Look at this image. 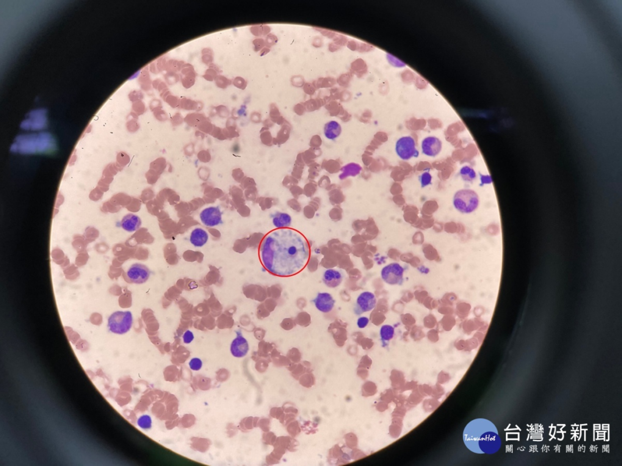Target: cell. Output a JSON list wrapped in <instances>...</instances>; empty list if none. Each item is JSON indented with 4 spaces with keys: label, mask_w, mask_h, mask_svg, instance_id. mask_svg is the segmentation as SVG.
<instances>
[{
    "label": "cell",
    "mask_w": 622,
    "mask_h": 466,
    "mask_svg": "<svg viewBox=\"0 0 622 466\" xmlns=\"http://www.w3.org/2000/svg\"><path fill=\"white\" fill-rule=\"evenodd\" d=\"M151 275L150 269L145 265L135 263L132 264L126 272V277L131 283H144L149 280Z\"/></svg>",
    "instance_id": "8"
},
{
    "label": "cell",
    "mask_w": 622,
    "mask_h": 466,
    "mask_svg": "<svg viewBox=\"0 0 622 466\" xmlns=\"http://www.w3.org/2000/svg\"><path fill=\"white\" fill-rule=\"evenodd\" d=\"M422 187H425L432 184V176L430 173L424 172L419 178Z\"/></svg>",
    "instance_id": "22"
},
{
    "label": "cell",
    "mask_w": 622,
    "mask_h": 466,
    "mask_svg": "<svg viewBox=\"0 0 622 466\" xmlns=\"http://www.w3.org/2000/svg\"><path fill=\"white\" fill-rule=\"evenodd\" d=\"M457 210L463 214H471L476 211L480 205V197L474 190L462 189L455 193L453 200Z\"/></svg>",
    "instance_id": "3"
},
{
    "label": "cell",
    "mask_w": 622,
    "mask_h": 466,
    "mask_svg": "<svg viewBox=\"0 0 622 466\" xmlns=\"http://www.w3.org/2000/svg\"><path fill=\"white\" fill-rule=\"evenodd\" d=\"M202 223L206 227H214L223 223V214L219 206L204 208L200 214Z\"/></svg>",
    "instance_id": "9"
},
{
    "label": "cell",
    "mask_w": 622,
    "mask_h": 466,
    "mask_svg": "<svg viewBox=\"0 0 622 466\" xmlns=\"http://www.w3.org/2000/svg\"><path fill=\"white\" fill-rule=\"evenodd\" d=\"M481 181L482 182V184L492 183L491 177L489 176L481 175Z\"/></svg>",
    "instance_id": "26"
},
{
    "label": "cell",
    "mask_w": 622,
    "mask_h": 466,
    "mask_svg": "<svg viewBox=\"0 0 622 466\" xmlns=\"http://www.w3.org/2000/svg\"><path fill=\"white\" fill-rule=\"evenodd\" d=\"M362 170L361 167L356 164H351L347 165L346 167L342 168V172H344L340 176V178L344 179L348 177V176H356L361 173Z\"/></svg>",
    "instance_id": "18"
},
{
    "label": "cell",
    "mask_w": 622,
    "mask_h": 466,
    "mask_svg": "<svg viewBox=\"0 0 622 466\" xmlns=\"http://www.w3.org/2000/svg\"><path fill=\"white\" fill-rule=\"evenodd\" d=\"M182 339H183L184 344H189L194 340V334L190 330H187L184 333L183 336H182Z\"/></svg>",
    "instance_id": "24"
},
{
    "label": "cell",
    "mask_w": 622,
    "mask_h": 466,
    "mask_svg": "<svg viewBox=\"0 0 622 466\" xmlns=\"http://www.w3.org/2000/svg\"><path fill=\"white\" fill-rule=\"evenodd\" d=\"M422 151L424 155L436 157L441 153L442 148L441 140L438 137L430 136L425 138L422 142Z\"/></svg>",
    "instance_id": "10"
},
{
    "label": "cell",
    "mask_w": 622,
    "mask_h": 466,
    "mask_svg": "<svg viewBox=\"0 0 622 466\" xmlns=\"http://www.w3.org/2000/svg\"><path fill=\"white\" fill-rule=\"evenodd\" d=\"M342 132V127L336 121H331L326 124L324 127V134L329 140H335L340 136Z\"/></svg>",
    "instance_id": "16"
},
{
    "label": "cell",
    "mask_w": 622,
    "mask_h": 466,
    "mask_svg": "<svg viewBox=\"0 0 622 466\" xmlns=\"http://www.w3.org/2000/svg\"><path fill=\"white\" fill-rule=\"evenodd\" d=\"M344 280V275L339 270L328 269L323 274L322 281L326 286L331 288H335L339 286Z\"/></svg>",
    "instance_id": "13"
},
{
    "label": "cell",
    "mask_w": 622,
    "mask_h": 466,
    "mask_svg": "<svg viewBox=\"0 0 622 466\" xmlns=\"http://www.w3.org/2000/svg\"><path fill=\"white\" fill-rule=\"evenodd\" d=\"M395 150L397 156L403 161H408L419 155L418 151L416 147L415 140L411 136L400 138L396 143Z\"/></svg>",
    "instance_id": "5"
},
{
    "label": "cell",
    "mask_w": 622,
    "mask_h": 466,
    "mask_svg": "<svg viewBox=\"0 0 622 466\" xmlns=\"http://www.w3.org/2000/svg\"><path fill=\"white\" fill-rule=\"evenodd\" d=\"M189 367L190 369L193 371H200L202 367H203V362L198 358H193L190 361Z\"/></svg>",
    "instance_id": "23"
},
{
    "label": "cell",
    "mask_w": 622,
    "mask_h": 466,
    "mask_svg": "<svg viewBox=\"0 0 622 466\" xmlns=\"http://www.w3.org/2000/svg\"><path fill=\"white\" fill-rule=\"evenodd\" d=\"M369 322L370 320L367 317H361V318L358 319L357 324H358V327L360 328V329H364L369 324Z\"/></svg>",
    "instance_id": "25"
},
{
    "label": "cell",
    "mask_w": 622,
    "mask_h": 466,
    "mask_svg": "<svg viewBox=\"0 0 622 466\" xmlns=\"http://www.w3.org/2000/svg\"><path fill=\"white\" fill-rule=\"evenodd\" d=\"M209 236L205 230L201 228H196L191 232L190 242L193 246L201 248L208 242Z\"/></svg>",
    "instance_id": "14"
},
{
    "label": "cell",
    "mask_w": 622,
    "mask_h": 466,
    "mask_svg": "<svg viewBox=\"0 0 622 466\" xmlns=\"http://www.w3.org/2000/svg\"><path fill=\"white\" fill-rule=\"evenodd\" d=\"M314 303L318 310L322 313H330L333 310L336 300L330 293H319L316 298L311 301Z\"/></svg>",
    "instance_id": "11"
},
{
    "label": "cell",
    "mask_w": 622,
    "mask_h": 466,
    "mask_svg": "<svg viewBox=\"0 0 622 466\" xmlns=\"http://www.w3.org/2000/svg\"><path fill=\"white\" fill-rule=\"evenodd\" d=\"M460 175L463 181L467 183H472L477 179V173L471 167L464 166L461 168Z\"/></svg>",
    "instance_id": "19"
},
{
    "label": "cell",
    "mask_w": 622,
    "mask_h": 466,
    "mask_svg": "<svg viewBox=\"0 0 622 466\" xmlns=\"http://www.w3.org/2000/svg\"><path fill=\"white\" fill-rule=\"evenodd\" d=\"M137 426L143 430L150 429L152 427V420L150 416L144 415L141 416L137 421Z\"/></svg>",
    "instance_id": "21"
},
{
    "label": "cell",
    "mask_w": 622,
    "mask_h": 466,
    "mask_svg": "<svg viewBox=\"0 0 622 466\" xmlns=\"http://www.w3.org/2000/svg\"><path fill=\"white\" fill-rule=\"evenodd\" d=\"M380 336L383 341H389L393 338L394 334V327L391 325H383L380 329Z\"/></svg>",
    "instance_id": "20"
},
{
    "label": "cell",
    "mask_w": 622,
    "mask_h": 466,
    "mask_svg": "<svg viewBox=\"0 0 622 466\" xmlns=\"http://www.w3.org/2000/svg\"><path fill=\"white\" fill-rule=\"evenodd\" d=\"M121 225L124 230L132 233L139 230L142 225V221L137 215L128 214L123 217Z\"/></svg>",
    "instance_id": "15"
},
{
    "label": "cell",
    "mask_w": 622,
    "mask_h": 466,
    "mask_svg": "<svg viewBox=\"0 0 622 466\" xmlns=\"http://www.w3.org/2000/svg\"><path fill=\"white\" fill-rule=\"evenodd\" d=\"M132 323L133 318L131 311H117L109 317L108 328L115 334L124 335L130 330Z\"/></svg>",
    "instance_id": "4"
},
{
    "label": "cell",
    "mask_w": 622,
    "mask_h": 466,
    "mask_svg": "<svg viewBox=\"0 0 622 466\" xmlns=\"http://www.w3.org/2000/svg\"><path fill=\"white\" fill-rule=\"evenodd\" d=\"M258 255L262 267L270 275L289 278L308 266L311 247L300 231L289 227L276 228L262 239Z\"/></svg>",
    "instance_id": "1"
},
{
    "label": "cell",
    "mask_w": 622,
    "mask_h": 466,
    "mask_svg": "<svg viewBox=\"0 0 622 466\" xmlns=\"http://www.w3.org/2000/svg\"><path fill=\"white\" fill-rule=\"evenodd\" d=\"M292 217L284 213H277L272 217V223L276 228H288L291 225Z\"/></svg>",
    "instance_id": "17"
},
{
    "label": "cell",
    "mask_w": 622,
    "mask_h": 466,
    "mask_svg": "<svg viewBox=\"0 0 622 466\" xmlns=\"http://www.w3.org/2000/svg\"><path fill=\"white\" fill-rule=\"evenodd\" d=\"M463 440L467 449L478 454H494L501 446L496 426L484 418L476 419L467 424L464 431Z\"/></svg>",
    "instance_id": "2"
},
{
    "label": "cell",
    "mask_w": 622,
    "mask_h": 466,
    "mask_svg": "<svg viewBox=\"0 0 622 466\" xmlns=\"http://www.w3.org/2000/svg\"><path fill=\"white\" fill-rule=\"evenodd\" d=\"M231 352L234 357L242 358L248 354L249 345L241 333L238 334L231 344Z\"/></svg>",
    "instance_id": "12"
},
{
    "label": "cell",
    "mask_w": 622,
    "mask_h": 466,
    "mask_svg": "<svg viewBox=\"0 0 622 466\" xmlns=\"http://www.w3.org/2000/svg\"><path fill=\"white\" fill-rule=\"evenodd\" d=\"M376 304L377 299L374 294L370 291H364L357 298L354 313L356 315H361L374 309Z\"/></svg>",
    "instance_id": "7"
},
{
    "label": "cell",
    "mask_w": 622,
    "mask_h": 466,
    "mask_svg": "<svg viewBox=\"0 0 622 466\" xmlns=\"http://www.w3.org/2000/svg\"><path fill=\"white\" fill-rule=\"evenodd\" d=\"M404 269L398 263H392L383 267L381 277L384 282L389 285H401L403 281Z\"/></svg>",
    "instance_id": "6"
}]
</instances>
